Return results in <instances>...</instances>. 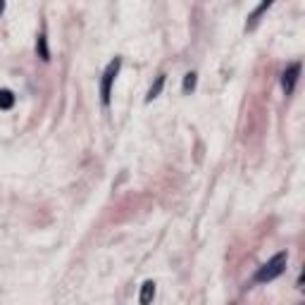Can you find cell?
Returning <instances> with one entry per match:
<instances>
[{
	"label": "cell",
	"instance_id": "9c48e42d",
	"mask_svg": "<svg viewBox=\"0 0 305 305\" xmlns=\"http://www.w3.org/2000/svg\"><path fill=\"white\" fill-rule=\"evenodd\" d=\"M196 81H198V74L196 72H188L186 77H184V93H191V91H193V88H196Z\"/></svg>",
	"mask_w": 305,
	"mask_h": 305
},
{
	"label": "cell",
	"instance_id": "277c9868",
	"mask_svg": "<svg viewBox=\"0 0 305 305\" xmlns=\"http://www.w3.org/2000/svg\"><path fill=\"white\" fill-rule=\"evenodd\" d=\"M153 298H155V282H143L139 303H141V305H150V303H153Z\"/></svg>",
	"mask_w": 305,
	"mask_h": 305
},
{
	"label": "cell",
	"instance_id": "8992f818",
	"mask_svg": "<svg viewBox=\"0 0 305 305\" xmlns=\"http://www.w3.org/2000/svg\"><path fill=\"white\" fill-rule=\"evenodd\" d=\"M15 108V93L8 91V88H3L0 91V110H12Z\"/></svg>",
	"mask_w": 305,
	"mask_h": 305
},
{
	"label": "cell",
	"instance_id": "6da1fadb",
	"mask_svg": "<svg viewBox=\"0 0 305 305\" xmlns=\"http://www.w3.org/2000/svg\"><path fill=\"white\" fill-rule=\"evenodd\" d=\"M284 269H286V253L282 251V253H277L272 260H267L265 265L255 272V282L258 284L272 282V279H277L279 274H284Z\"/></svg>",
	"mask_w": 305,
	"mask_h": 305
},
{
	"label": "cell",
	"instance_id": "ba28073f",
	"mask_svg": "<svg viewBox=\"0 0 305 305\" xmlns=\"http://www.w3.org/2000/svg\"><path fill=\"white\" fill-rule=\"evenodd\" d=\"M272 8V3H269V0H267V3H262V5H260L258 10H255V12H253L251 15V19H248V24H246V29H253V26H255V24H258V19L260 17H262V12H267V10Z\"/></svg>",
	"mask_w": 305,
	"mask_h": 305
},
{
	"label": "cell",
	"instance_id": "7a4b0ae2",
	"mask_svg": "<svg viewBox=\"0 0 305 305\" xmlns=\"http://www.w3.org/2000/svg\"><path fill=\"white\" fill-rule=\"evenodd\" d=\"M119 67H122V60L115 57L112 62L105 67V74H103V81H100V100L103 105H110V95H112V84L119 74Z\"/></svg>",
	"mask_w": 305,
	"mask_h": 305
},
{
	"label": "cell",
	"instance_id": "52a82bcc",
	"mask_svg": "<svg viewBox=\"0 0 305 305\" xmlns=\"http://www.w3.org/2000/svg\"><path fill=\"white\" fill-rule=\"evenodd\" d=\"M162 86H164V74H160V77L155 79V84H153V86H150L148 95H146V103H150V100H155L157 95H160V91H162Z\"/></svg>",
	"mask_w": 305,
	"mask_h": 305
},
{
	"label": "cell",
	"instance_id": "30bf717a",
	"mask_svg": "<svg viewBox=\"0 0 305 305\" xmlns=\"http://www.w3.org/2000/svg\"><path fill=\"white\" fill-rule=\"evenodd\" d=\"M3 10H5V3H0V15H3Z\"/></svg>",
	"mask_w": 305,
	"mask_h": 305
},
{
	"label": "cell",
	"instance_id": "5b68a950",
	"mask_svg": "<svg viewBox=\"0 0 305 305\" xmlns=\"http://www.w3.org/2000/svg\"><path fill=\"white\" fill-rule=\"evenodd\" d=\"M36 53H39V57L43 60V62H48V60H50V50H48V39H46V33H41L39 41H36Z\"/></svg>",
	"mask_w": 305,
	"mask_h": 305
},
{
	"label": "cell",
	"instance_id": "3957f363",
	"mask_svg": "<svg viewBox=\"0 0 305 305\" xmlns=\"http://www.w3.org/2000/svg\"><path fill=\"white\" fill-rule=\"evenodd\" d=\"M298 74H300V64H291L289 70L282 74V88H284V93L289 95L293 93V88H296V81H298Z\"/></svg>",
	"mask_w": 305,
	"mask_h": 305
}]
</instances>
